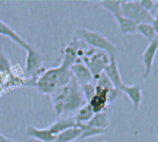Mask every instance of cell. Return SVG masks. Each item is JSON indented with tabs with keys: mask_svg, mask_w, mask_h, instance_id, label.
<instances>
[{
	"mask_svg": "<svg viewBox=\"0 0 158 142\" xmlns=\"http://www.w3.org/2000/svg\"><path fill=\"white\" fill-rule=\"evenodd\" d=\"M152 25L154 27V30H155V33H156V36H157V40H158V11L152 15Z\"/></svg>",
	"mask_w": 158,
	"mask_h": 142,
	"instance_id": "cb8c5ba5",
	"label": "cell"
},
{
	"mask_svg": "<svg viewBox=\"0 0 158 142\" xmlns=\"http://www.w3.org/2000/svg\"><path fill=\"white\" fill-rule=\"evenodd\" d=\"M155 130H156V133H157V135H158V125L156 126V128H155Z\"/></svg>",
	"mask_w": 158,
	"mask_h": 142,
	"instance_id": "484cf974",
	"label": "cell"
},
{
	"mask_svg": "<svg viewBox=\"0 0 158 142\" xmlns=\"http://www.w3.org/2000/svg\"><path fill=\"white\" fill-rule=\"evenodd\" d=\"M103 73L107 76V78L110 80V82L113 83L114 88L120 90L122 85L124 84L122 82V78L120 75V71L117 65V62L114 55H110V62L109 64L104 67Z\"/></svg>",
	"mask_w": 158,
	"mask_h": 142,
	"instance_id": "9c48e42d",
	"label": "cell"
},
{
	"mask_svg": "<svg viewBox=\"0 0 158 142\" xmlns=\"http://www.w3.org/2000/svg\"><path fill=\"white\" fill-rule=\"evenodd\" d=\"M76 126L78 125L74 119V116H61V117H59L48 127V130L50 131L52 135L56 136L60 132L67 130L69 128H72V127H76Z\"/></svg>",
	"mask_w": 158,
	"mask_h": 142,
	"instance_id": "7c38bea8",
	"label": "cell"
},
{
	"mask_svg": "<svg viewBox=\"0 0 158 142\" xmlns=\"http://www.w3.org/2000/svg\"><path fill=\"white\" fill-rule=\"evenodd\" d=\"M0 36L9 38L13 42L18 44L20 47L24 49L25 51H27L31 48V45L29 43H27L14 29H12L9 24H7L5 22H3L1 20H0Z\"/></svg>",
	"mask_w": 158,
	"mask_h": 142,
	"instance_id": "8fae6325",
	"label": "cell"
},
{
	"mask_svg": "<svg viewBox=\"0 0 158 142\" xmlns=\"http://www.w3.org/2000/svg\"><path fill=\"white\" fill-rule=\"evenodd\" d=\"M140 6L149 13L152 11L153 7H154V3L155 1H152V0H139Z\"/></svg>",
	"mask_w": 158,
	"mask_h": 142,
	"instance_id": "603a6c76",
	"label": "cell"
},
{
	"mask_svg": "<svg viewBox=\"0 0 158 142\" xmlns=\"http://www.w3.org/2000/svg\"><path fill=\"white\" fill-rule=\"evenodd\" d=\"M158 51V40H153L149 43L146 50L142 53V64L144 65V73L143 78L146 80L151 75L153 61L155 58V55Z\"/></svg>",
	"mask_w": 158,
	"mask_h": 142,
	"instance_id": "52a82bcc",
	"label": "cell"
},
{
	"mask_svg": "<svg viewBox=\"0 0 158 142\" xmlns=\"http://www.w3.org/2000/svg\"><path fill=\"white\" fill-rule=\"evenodd\" d=\"M52 102L55 113L59 116H73L76 111L87 104L81 86L73 77L68 84L48 97Z\"/></svg>",
	"mask_w": 158,
	"mask_h": 142,
	"instance_id": "6da1fadb",
	"label": "cell"
},
{
	"mask_svg": "<svg viewBox=\"0 0 158 142\" xmlns=\"http://www.w3.org/2000/svg\"><path fill=\"white\" fill-rule=\"evenodd\" d=\"M142 90L143 87L140 84H133V85H127L123 84L120 88V91L127 95L129 100L132 103L133 109L138 111L139 106L142 101Z\"/></svg>",
	"mask_w": 158,
	"mask_h": 142,
	"instance_id": "30bf717a",
	"label": "cell"
},
{
	"mask_svg": "<svg viewBox=\"0 0 158 142\" xmlns=\"http://www.w3.org/2000/svg\"><path fill=\"white\" fill-rule=\"evenodd\" d=\"M70 70L73 74V77L80 85L94 82L93 76L90 72V70L83 62H77L73 64L70 67Z\"/></svg>",
	"mask_w": 158,
	"mask_h": 142,
	"instance_id": "ba28073f",
	"label": "cell"
},
{
	"mask_svg": "<svg viewBox=\"0 0 158 142\" xmlns=\"http://www.w3.org/2000/svg\"><path fill=\"white\" fill-rule=\"evenodd\" d=\"M120 14L138 24L152 23V17L139 4L138 0H122Z\"/></svg>",
	"mask_w": 158,
	"mask_h": 142,
	"instance_id": "277c9868",
	"label": "cell"
},
{
	"mask_svg": "<svg viewBox=\"0 0 158 142\" xmlns=\"http://www.w3.org/2000/svg\"><path fill=\"white\" fill-rule=\"evenodd\" d=\"M94 114L95 113L93 112L92 109L87 103L82 108L79 109L73 116H74V119H75V121L77 122V125H78V124H86V123H88L92 119Z\"/></svg>",
	"mask_w": 158,
	"mask_h": 142,
	"instance_id": "e0dca14e",
	"label": "cell"
},
{
	"mask_svg": "<svg viewBox=\"0 0 158 142\" xmlns=\"http://www.w3.org/2000/svg\"><path fill=\"white\" fill-rule=\"evenodd\" d=\"M89 126L100 128V129H108L110 125V117H109V110L106 109L104 111L95 113L92 119L86 123Z\"/></svg>",
	"mask_w": 158,
	"mask_h": 142,
	"instance_id": "2e32d148",
	"label": "cell"
},
{
	"mask_svg": "<svg viewBox=\"0 0 158 142\" xmlns=\"http://www.w3.org/2000/svg\"><path fill=\"white\" fill-rule=\"evenodd\" d=\"M75 37H77L88 46L107 52L109 55H114L117 51V47L113 42H111L103 35L87 29V28H77L75 30Z\"/></svg>",
	"mask_w": 158,
	"mask_h": 142,
	"instance_id": "3957f363",
	"label": "cell"
},
{
	"mask_svg": "<svg viewBox=\"0 0 158 142\" xmlns=\"http://www.w3.org/2000/svg\"><path fill=\"white\" fill-rule=\"evenodd\" d=\"M81 134H82V129L79 126L72 127L58 134L55 136L54 142H73L78 140Z\"/></svg>",
	"mask_w": 158,
	"mask_h": 142,
	"instance_id": "5bb4252c",
	"label": "cell"
},
{
	"mask_svg": "<svg viewBox=\"0 0 158 142\" xmlns=\"http://www.w3.org/2000/svg\"><path fill=\"white\" fill-rule=\"evenodd\" d=\"M26 135L30 138L39 140L41 142H54L55 135L50 133L48 128H37L35 126H28Z\"/></svg>",
	"mask_w": 158,
	"mask_h": 142,
	"instance_id": "4fadbf2b",
	"label": "cell"
},
{
	"mask_svg": "<svg viewBox=\"0 0 158 142\" xmlns=\"http://www.w3.org/2000/svg\"><path fill=\"white\" fill-rule=\"evenodd\" d=\"M0 73L11 74V66L10 60L3 52H0Z\"/></svg>",
	"mask_w": 158,
	"mask_h": 142,
	"instance_id": "7402d4cb",
	"label": "cell"
},
{
	"mask_svg": "<svg viewBox=\"0 0 158 142\" xmlns=\"http://www.w3.org/2000/svg\"><path fill=\"white\" fill-rule=\"evenodd\" d=\"M8 142H17V141H14V140H12V139H10V140H9Z\"/></svg>",
	"mask_w": 158,
	"mask_h": 142,
	"instance_id": "4316f807",
	"label": "cell"
},
{
	"mask_svg": "<svg viewBox=\"0 0 158 142\" xmlns=\"http://www.w3.org/2000/svg\"><path fill=\"white\" fill-rule=\"evenodd\" d=\"M158 11V0L157 1H155V3H154V7H153V9H152V11L150 12V14H151V16L152 17V15L156 12Z\"/></svg>",
	"mask_w": 158,
	"mask_h": 142,
	"instance_id": "d4e9b609",
	"label": "cell"
},
{
	"mask_svg": "<svg viewBox=\"0 0 158 142\" xmlns=\"http://www.w3.org/2000/svg\"><path fill=\"white\" fill-rule=\"evenodd\" d=\"M119 30L123 35H129V34H136L137 33V25L138 23L134 22L130 19H127L126 17H123L121 14L114 17Z\"/></svg>",
	"mask_w": 158,
	"mask_h": 142,
	"instance_id": "9a60e30c",
	"label": "cell"
},
{
	"mask_svg": "<svg viewBox=\"0 0 158 142\" xmlns=\"http://www.w3.org/2000/svg\"><path fill=\"white\" fill-rule=\"evenodd\" d=\"M96 94L88 102V104L90 106L94 113H99L102 111H104L107 109L108 104V96L109 93L107 90L95 85Z\"/></svg>",
	"mask_w": 158,
	"mask_h": 142,
	"instance_id": "8992f818",
	"label": "cell"
},
{
	"mask_svg": "<svg viewBox=\"0 0 158 142\" xmlns=\"http://www.w3.org/2000/svg\"><path fill=\"white\" fill-rule=\"evenodd\" d=\"M81 86V90L83 93V95L87 101V103L96 94V90H95V83H87V84H83L80 85Z\"/></svg>",
	"mask_w": 158,
	"mask_h": 142,
	"instance_id": "44dd1931",
	"label": "cell"
},
{
	"mask_svg": "<svg viewBox=\"0 0 158 142\" xmlns=\"http://www.w3.org/2000/svg\"><path fill=\"white\" fill-rule=\"evenodd\" d=\"M0 135H1V133H0Z\"/></svg>",
	"mask_w": 158,
	"mask_h": 142,
	"instance_id": "83f0119b",
	"label": "cell"
},
{
	"mask_svg": "<svg viewBox=\"0 0 158 142\" xmlns=\"http://www.w3.org/2000/svg\"><path fill=\"white\" fill-rule=\"evenodd\" d=\"M78 126L82 129V134L80 137L78 138V140H84L87 138L98 136V135L107 133V129H100V128L89 126L88 124H78Z\"/></svg>",
	"mask_w": 158,
	"mask_h": 142,
	"instance_id": "ffe728a7",
	"label": "cell"
},
{
	"mask_svg": "<svg viewBox=\"0 0 158 142\" xmlns=\"http://www.w3.org/2000/svg\"><path fill=\"white\" fill-rule=\"evenodd\" d=\"M26 60H25V75L27 76V80L31 81L33 83V87H35V81L37 78L44 72L46 68L43 67L42 62L43 57L32 47L26 51Z\"/></svg>",
	"mask_w": 158,
	"mask_h": 142,
	"instance_id": "5b68a950",
	"label": "cell"
},
{
	"mask_svg": "<svg viewBox=\"0 0 158 142\" xmlns=\"http://www.w3.org/2000/svg\"><path fill=\"white\" fill-rule=\"evenodd\" d=\"M72 78L71 70L60 64L56 67L46 69L35 81V87L40 94L49 97L68 84Z\"/></svg>",
	"mask_w": 158,
	"mask_h": 142,
	"instance_id": "7a4b0ae2",
	"label": "cell"
},
{
	"mask_svg": "<svg viewBox=\"0 0 158 142\" xmlns=\"http://www.w3.org/2000/svg\"><path fill=\"white\" fill-rule=\"evenodd\" d=\"M122 0H102L97 3L98 8H102L108 11L114 17L120 15Z\"/></svg>",
	"mask_w": 158,
	"mask_h": 142,
	"instance_id": "ac0fdd59",
	"label": "cell"
},
{
	"mask_svg": "<svg viewBox=\"0 0 158 142\" xmlns=\"http://www.w3.org/2000/svg\"><path fill=\"white\" fill-rule=\"evenodd\" d=\"M137 33L140 34L143 38H145L149 41V43L157 39V36L152 24H147V23L138 24Z\"/></svg>",
	"mask_w": 158,
	"mask_h": 142,
	"instance_id": "d6986e66",
	"label": "cell"
}]
</instances>
